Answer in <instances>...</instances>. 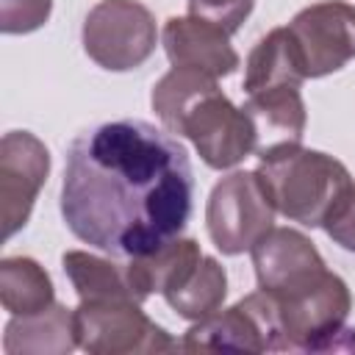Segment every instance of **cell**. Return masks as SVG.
Wrapping results in <instances>:
<instances>
[{
	"label": "cell",
	"instance_id": "obj_1",
	"mask_svg": "<svg viewBox=\"0 0 355 355\" xmlns=\"http://www.w3.org/2000/svg\"><path fill=\"white\" fill-rule=\"evenodd\" d=\"M194 175L186 147L141 119L103 122L67 150L61 216L75 239L116 258L147 255L183 233Z\"/></svg>",
	"mask_w": 355,
	"mask_h": 355
},
{
	"label": "cell",
	"instance_id": "obj_2",
	"mask_svg": "<svg viewBox=\"0 0 355 355\" xmlns=\"http://www.w3.org/2000/svg\"><path fill=\"white\" fill-rule=\"evenodd\" d=\"M150 103L161 125L175 136L191 139L211 169H230L258 150L255 128L244 108H236L216 78L200 69L172 67L153 86Z\"/></svg>",
	"mask_w": 355,
	"mask_h": 355
},
{
	"label": "cell",
	"instance_id": "obj_3",
	"mask_svg": "<svg viewBox=\"0 0 355 355\" xmlns=\"http://www.w3.org/2000/svg\"><path fill=\"white\" fill-rule=\"evenodd\" d=\"M258 178L275 208L305 227H327L355 197L349 169L327 153L280 144L258 153Z\"/></svg>",
	"mask_w": 355,
	"mask_h": 355
},
{
	"label": "cell",
	"instance_id": "obj_4",
	"mask_svg": "<svg viewBox=\"0 0 355 355\" xmlns=\"http://www.w3.org/2000/svg\"><path fill=\"white\" fill-rule=\"evenodd\" d=\"M269 294V291H266ZM277 311L286 352H344L355 349V330L347 327L352 297L347 283L324 269L311 283L269 294Z\"/></svg>",
	"mask_w": 355,
	"mask_h": 355
},
{
	"label": "cell",
	"instance_id": "obj_5",
	"mask_svg": "<svg viewBox=\"0 0 355 355\" xmlns=\"http://www.w3.org/2000/svg\"><path fill=\"white\" fill-rule=\"evenodd\" d=\"M275 211L258 172H230L211 189L205 227L222 255H241L275 227Z\"/></svg>",
	"mask_w": 355,
	"mask_h": 355
},
{
	"label": "cell",
	"instance_id": "obj_6",
	"mask_svg": "<svg viewBox=\"0 0 355 355\" xmlns=\"http://www.w3.org/2000/svg\"><path fill=\"white\" fill-rule=\"evenodd\" d=\"M78 347L92 355H133V352H175L180 344L155 324L139 300H80L75 308Z\"/></svg>",
	"mask_w": 355,
	"mask_h": 355
},
{
	"label": "cell",
	"instance_id": "obj_7",
	"mask_svg": "<svg viewBox=\"0 0 355 355\" xmlns=\"http://www.w3.org/2000/svg\"><path fill=\"white\" fill-rule=\"evenodd\" d=\"M158 42L155 17L136 0H100L83 19L86 55L111 72L141 67Z\"/></svg>",
	"mask_w": 355,
	"mask_h": 355
},
{
	"label": "cell",
	"instance_id": "obj_8",
	"mask_svg": "<svg viewBox=\"0 0 355 355\" xmlns=\"http://www.w3.org/2000/svg\"><path fill=\"white\" fill-rule=\"evenodd\" d=\"M180 349L186 352H216V349L286 352L272 297L263 288H258L255 294H247L236 305L219 308L216 313L194 322L186 330Z\"/></svg>",
	"mask_w": 355,
	"mask_h": 355
},
{
	"label": "cell",
	"instance_id": "obj_9",
	"mask_svg": "<svg viewBox=\"0 0 355 355\" xmlns=\"http://www.w3.org/2000/svg\"><path fill=\"white\" fill-rule=\"evenodd\" d=\"M288 31L302 55L305 78H324L355 58V6L322 0L294 14Z\"/></svg>",
	"mask_w": 355,
	"mask_h": 355
},
{
	"label": "cell",
	"instance_id": "obj_10",
	"mask_svg": "<svg viewBox=\"0 0 355 355\" xmlns=\"http://www.w3.org/2000/svg\"><path fill=\"white\" fill-rule=\"evenodd\" d=\"M50 172L47 147L28 130H8L0 141V216L3 239H11L31 219L39 189Z\"/></svg>",
	"mask_w": 355,
	"mask_h": 355
},
{
	"label": "cell",
	"instance_id": "obj_11",
	"mask_svg": "<svg viewBox=\"0 0 355 355\" xmlns=\"http://www.w3.org/2000/svg\"><path fill=\"white\" fill-rule=\"evenodd\" d=\"M250 252L258 288L269 294L294 291L327 269L313 241L294 227H272Z\"/></svg>",
	"mask_w": 355,
	"mask_h": 355
},
{
	"label": "cell",
	"instance_id": "obj_12",
	"mask_svg": "<svg viewBox=\"0 0 355 355\" xmlns=\"http://www.w3.org/2000/svg\"><path fill=\"white\" fill-rule=\"evenodd\" d=\"M161 42L172 67H191L211 78H227L239 67V53L230 44V33L202 17H172L161 31Z\"/></svg>",
	"mask_w": 355,
	"mask_h": 355
},
{
	"label": "cell",
	"instance_id": "obj_13",
	"mask_svg": "<svg viewBox=\"0 0 355 355\" xmlns=\"http://www.w3.org/2000/svg\"><path fill=\"white\" fill-rule=\"evenodd\" d=\"M244 114L250 116L258 139V150H272L280 144H300L305 136V103L300 86H277L266 92L247 94Z\"/></svg>",
	"mask_w": 355,
	"mask_h": 355
},
{
	"label": "cell",
	"instance_id": "obj_14",
	"mask_svg": "<svg viewBox=\"0 0 355 355\" xmlns=\"http://www.w3.org/2000/svg\"><path fill=\"white\" fill-rule=\"evenodd\" d=\"M78 347L75 311L53 302L31 316H11L3 333L6 355H64Z\"/></svg>",
	"mask_w": 355,
	"mask_h": 355
},
{
	"label": "cell",
	"instance_id": "obj_15",
	"mask_svg": "<svg viewBox=\"0 0 355 355\" xmlns=\"http://www.w3.org/2000/svg\"><path fill=\"white\" fill-rule=\"evenodd\" d=\"M202 252L200 244L194 239H172L169 244L147 252V255H136L128 258L125 269H128V283L136 294L139 302H144L153 294H166L172 288H178L200 263Z\"/></svg>",
	"mask_w": 355,
	"mask_h": 355
},
{
	"label": "cell",
	"instance_id": "obj_16",
	"mask_svg": "<svg viewBox=\"0 0 355 355\" xmlns=\"http://www.w3.org/2000/svg\"><path fill=\"white\" fill-rule=\"evenodd\" d=\"M305 80L302 55L288 28L269 31L250 53L244 69V92H266L277 86H300Z\"/></svg>",
	"mask_w": 355,
	"mask_h": 355
},
{
	"label": "cell",
	"instance_id": "obj_17",
	"mask_svg": "<svg viewBox=\"0 0 355 355\" xmlns=\"http://www.w3.org/2000/svg\"><path fill=\"white\" fill-rule=\"evenodd\" d=\"M0 302L11 316H31L55 302L53 280L33 258L11 255L0 261Z\"/></svg>",
	"mask_w": 355,
	"mask_h": 355
},
{
	"label": "cell",
	"instance_id": "obj_18",
	"mask_svg": "<svg viewBox=\"0 0 355 355\" xmlns=\"http://www.w3.org/2000/svg\"><path fill=\"white\" fill-rule=\"evenodd\" d=\"M225 294H227L225 266L216 258L202 255L200 263L194 266V272L178 288L166 291L164 300L172 311H178V316H183L189 322H200L222 308Z\"/></svg>",
	"mask_w": 355,
	"mask_h": 355
},
{
	"label": "cell",
	"instance_id": "obj_19",
	"mask_svg": "<svg viewBox=\"0 0 355 355\" xmlns=\"http://www.w3.org/2000/svg\"><path fill=\"white\" fill-rule=\"evenodd\" d=\"M61 261L78 300H119V297L136 300L128 283L125 263H114L108 258L83 252V250H69L64 252Z\"/></svg>",
	"mask_w": 355,
	"mask_h": 355
},
{
	"label": "cell",
	"instance_id": "obj_20",
	"mask_svg": "<svg viewBox=\"0 0 355 355\" xmlns=\"http://www.w3.org/2000/svg\"><path fill=\"white\" fill-rule=\"evenodd\" d=\"M53 11V0H0V31L31 33L39 31Z\"/></svg>",
	"mask_w": 355,
	"mask_h": 355
},
{
	"label": "cell",
	"instance_id": "obj_21",
	"mask_svg": "<svg viewBox=\"0 0 355 355\" xmlns=\"http://www.w3.org/2000/svg\"><path fill=\"white\" fill-rule=\"evenodd\" d=\"M255 0H189V14L222 25L227 33H236L250 17Z\"/></svg>",
	"mask_w": 355,
	"mask_h": 355
},
{
	"label": "cell",
	"instance_id": "obj_22",
	"mask_svg": "<svg viewBox=\"0 0 355 355\" xmlns=\"http://www.w3.org/2000/svg\"><path fill=\"white\" fill-rule=\"evenodd\" d=\"M327 236L347 252H355V197L349 200V205L341 211L338 219H333L327 227Z\"/></svg>",
	"mask_w": 355,
	"mask_h": 355
}]
</instances>
